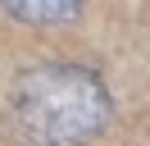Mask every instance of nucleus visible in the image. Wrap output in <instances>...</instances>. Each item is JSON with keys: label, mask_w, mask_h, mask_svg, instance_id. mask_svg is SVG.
I'll use <instances>...</instances> for the list:
<instances>
[{"label": "nucleus", "mask_w": 150, "mask_h": 146, "mask_svg": "<svg viewBox=\"0 0 150 146\" xmlns=\"http://www.w3.org/2000/svg\"><path fill=\"white\" fill-rule=\"evenodd\" d=\"M14 114L37 146H86L114 114L109 87L77 64H37L14 78Z\"/></svg>", "instance_id": "obj_1"}, {"label": "nucleus", "mask_w": 150, "mask_h": 146, "mask_svg": "<svg viewBox=\"0 0 150 146\" xmlns=\"http://www.w3.org/2000/svg\"><path fill=\"white\" fill-rule=\"evenodd\" d=\"M86 0H0V9L9 18H18V23L28 27H59V23H73L77 14H82Z\"/></svg>", "instance_id": "obj_2"}]
</instances>
